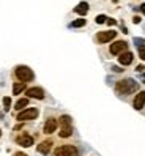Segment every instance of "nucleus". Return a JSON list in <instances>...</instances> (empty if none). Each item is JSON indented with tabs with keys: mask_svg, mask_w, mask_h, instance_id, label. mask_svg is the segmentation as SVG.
I'll return each mask as SVG.
<instances>
[{
	"mask_svg": "<svg viewBox=\"0 0 145 156\" xmlns=\"http://www.w3.org/2000/svg\"><path fill=\"white\" fill-rule=\"evenodd\" d=\"M139 88V84L136 82L134 79H122L115 84V91L118 95H129L133 91H136Z\"/></svg>",
	"mask_w": 145,
	"mask_h": 156,
	"instance_id": "nucleus-1",
	"label": "nucleus"
},
{
	"mask_svg": "<svg viewBox=\"0 0 145 156\" xmlns=\"http://www.w3.org/2000/svg\"><path fill=\"white\" fill-rule=\"evenodd\" d=\"M14 76L17 77V80L24 82V84H27V82H30V80L35 79L33 71L29 66H24V65H19V66L14 68Z\"/></svg>",
	"mask_w": 145,
	"mask_h": 156,
	"instance_id": "nucleus-2",
	"label": "nucleus"
},
{
	"mask_svg": "<svg viewBox=\"0 0 145 156\" xmlns=\"http://www.w3.org/2000/svg\"><path fill=\"white\" fill-rule=\"evenodd\" d=\"M38 115H40L38 109L36 107H29V109H24V111H21L19 114H17L16 120H19L21 123H24V122H29V120H35Z\"/></svg>",
	"mask_w": 145,
	"mask_h": 156,
	"instance_id": "nucleus-3",
	"label": "nucleus"
},
{
	"mask_svg": "<svg viewBox=\"0 0 145 156\" xmlns=\"http://www.w3.org/2000/svg\"><path fill=\"white\" fill-rule=\"evenodd\" d=\"M54 154L55 156H77L79 151L74 145H60L55 148Z\"/></svg>",
	"mask_w": 145,
	"mask_h": 156,
	"instance_id": "nucleus-4",
	"label": "nucleus"
},
{
	"mask_svg": "<svg viewBox=\"0 0 145 156\" xmlns=\"http://www.w3.org/2000/svg\"><path fill=\"white\" fill-rule=\"evenodd\" d=\"M128 51V43L126 41H115L114 44H111V48H109V52L112 54V55H120V54L126 52Z\"/></svg>",
	"mask_w": 145,
	"mask_h": 156,
	"instance_id": "nucleus-5",
	"label": "nucleus"
},
{
	"mask_svg": "<svg viewBox=\"0 0 145 156\" xmlns=\"http://www.w3.org/2000/svg\"><path fill=\"white\" fill-rule=\"evenodd\" d=\"M117 36V32L115 30H104V32H98L96 33V41L99 44H104V43H109L112 41Z\"/></svg>",
	"mask_w": 145,
	"mask_h": 156,
	"instance_id": "nucleus-6",
	"label": "nucleus"
},
{
	"mask_svg": "<svg viewBox=\"0 0 145 156\" xmlns=\"http://www.w3.org/2000/svg\"><path fill=\"white\" fill-rule=\"evenodd\" d=\"M16 144L24 147V148H29V147L33 145V137L30 134H27V133H22V134H19L16 137Z\"/></svg>",
	"mask_w": 145,
	"mask_h": 156,
	"instance_id": "nucleus-7",
	"label": "nucleus"
},
{
	"mask_svg": "<svg viewBox=\"0 0 145 156\" xmlns=\"http://www.w3.org/2000/svg\"><path fill=\"white\" fill-rule=\"evenodd\" d=\"M27 98H33V99H44V90L41 87H30L25 90Z\"/></svg>",
	"mask_w": 145,
	"mask_h": 156,
	"instance_id": "nucleus-8",
	"label": "nucleus"
},
{
	"mask_svg": "<svg viewBox=\"0 0 145 156\" xmlns=\"http://www.w3.org/2000/svg\"><path fill=\"white\" fill-rule=\"evenodd\" d=\"M57 126H58V120H57V118H54V117H51V118L46 120V123H44L43 131H44V134H52V133H55Z\"/></svg>",
	"mask_w": 145,
	"mask_h": 156,
	"instance_id": "nucleus-9",
	"label": "nucleus"
},
{
	"mask_svg": "<svg viewBox=\"0 0 145 156\" xmlns=\"http://www.w3.org/2000/svg\"><path fill=\"white\" fill-rule=\"evenodd\" d=\"M143 106H145V91H139L133 101V107L136 111H142Z\"/></svg>",
	"mask_w": 145,
	"mask_h": 156,
	"instance_id": "nucleus-10",
	"label": "nucleus"
},
{
	"mask_svg": "<svg viewBox=\"0 0 145 156\" xmlns=\"http://www.w3.org/2000/svg\"><path fill=\"white\" fill-rule=\"evenodd\" d=\"M52 145H54V142H52L51 139L43 140L38 147H36V151L41 153V154H49V151H51V148H52Z\"/></svg>",
	"mask_w": 145,
	"mask_h": 156,
	"instance_id": "nucleus-11",
	"label": "nucleus"
},
{
	"mask_svg": "<svg viewBox=\"0 0 145 156\" xmlns=\"http://www.w3.org/2000/svg\"><path fill=\"white\" fill-rule=\"evenodd\" d=\"M133 60H134V55H133V52H129V51H126V52H123V54L118 55V62H120V65H123V66L131 65Z\"/></svg>",
	"mask_w": 145,
	"mask_h": 156,
	"instance_id": "nucleus-12",
	"label": "nucleus"
},
{
	"mask_svg": "<svg viewBox=\"0 0 145 156\" xmlns=\"http://www.w3.org/2000/svg\"><path fill=\"white\" fill-rule=\"evenodd\" d=\"M58 136L62 139H66V137H71L72 136V125H62L60 126V133Z\"/></svg>",
	"mask_w": 145,
	"mask_h": 156,
	"instance_id": "nucleus-13",
	"label": "nucleus"
},
{
	"mask_svg": "<svg viewBox=\"0 0 145 156\" xmlns=\"http://www.w3.org/2000/svg\"><path fill=\"white\" fill-rule=\"evenodd\" d=\"M74 13L76 14H80V16H85L88 13V3L87 2H80L76 8H74Z\"/></svg>",
	"mask_w": 145,
	"mask_h": 156,
	"instance_id": "nucleus-14",
	"label": "nucleus"
},
{
	"mask_svg": "<svg viewBox=\"0 0 145 156\" xmlns=\"http://www.w3.org/2000/svg\"><path fill=\"white\" fill-rule=\"evenodd\" d=\"M29 106V98H21V99H17L16 101V104H14V109L16 111H24V109Z\"/></svg>",
	"mask_w": 145,
	"mask_h": 156,
	"instance_id": "nucleus-15",
	"label": "nucleus"
},
{
	"mask_svg": "<svg viewBox=\"0 0 145 156\" xmlns=\"http://www.w3.org/2000/svg\"><path fill=\"white\" fill-rule=\"evenodd\" d=\"M24 90H25L24 82H16V84L13 85V95H19V93H22Z\"/></svg>",
	"mask_w": 145,
	"mask_h": 156,
	"instance_id": "nucleus-16",
	"label": "nucleus"
},
{
	"mask_svg": "<svg viewBox=\"0 0 145 156\" xmlns=\"http://www.w3.org/2000/svg\"><path fill=\"white\" fill-rule=\"evenodd\" d=\"M58 123H60V126L62 125H71V117L69 115H62L58 118Z\"/></svg>",
	"mask_w": 145,
	"mask_h": 156,
	"instance_id": "nucleus-17",
	"label": "nucleus"
},
{
	"mask_svg": "<svg viewBox=\"0 0 145 156\" xmlns=\"http://www.w3.org/2000/svg\"><path fill=\"white\" fill-rule=\"evenodd\" d=\"M87 24L85 19H76L74 22H71V27H74V29H77V27H84Z\"/></svg>",
	"mask_w": 145,
	"mask_h": 156,
	"instance_id": "nucleus-18",
	"label": "nucleus"
},
{
	"mask_svg": "<svg viewBox=\"0 0 145 156\" xmlns=\"http://www.w3.org/2000/svg\"><path fill=\"white\" fill-rule=\"evenodd\" d=\"M3 106H5V111H10V107H11V98L10 96L3 98Z\"/></svg>",
	"mask_w": 145,
	"mask_h": 156,
	"instance_id": "nucleus-19",
	"label": "nucleus"
},
{
	"mask_svg": "<svg viewBox=\"0 0 145 156\" xmlns=\"http://www.w3.org/2000/svg\"><path fill=\"white\" fill-rule=\"evenodd\" d=\"M95 21H96V24H104V22L107 21V17H106L104 14H98Z\"/></svg>",
	"mask_w": 145,
	"mask_h": 156,
	"instance_id": "nucleus-20",
	"label": "nucleus"
},
{
	"mask_svg": "<svg viewBox=\"0 0 145 156\" xmlns=\"http://www.w3.org/2000/svg\"><path fill=\"white\" fill-rule=\"evenodd\" d=\"M137 51H139V57H140V60H145V44L140 46V48H137Z\"/></svg>",
	"mask_w": 145,
	"mask_h": 156,
	"instance_id": "nucleus-21",
	"label": "nucleus"
},
{
	"mask_svg": "<svg viewBox=\"0 0 145 156\" xmlns=\"http://www.w3.org/2000/svg\"><path fill=\"white\" fill-rule=\"evenodd\" d=\"M134 44L137 46V48H140V46L145 44V40L143 38H134Z\"/></svg>",
	"mask_w": 145,
	"mask_h": 156,
	"instance_id": "nucleus-22",
	"label": "nucleus"
},
{
	"mask_svg": "<svg viewBox=\"0 0 145 156\" xmlns=\"http://www.w3.org/2000/svg\"><path fill=\"white\" fill-rule=\"evenodd\" d=\"M106 22H107L109 25H115V24H117V21L112 19V17H107V21H106Z\"/></svg>",
	"mask_w": 145,
	"mask_h": 156,
	"instance_id": "nucleus-23",
	"label": "nucleus"
},
{
	"mask_svg": "<svg viewBox=\"0 0 145 156\" xmlns=\"http://www.w3.org/2000/svg\"><path fill=\"white\" fill-rule=\"evenodd\" d=\"M133 22H134V24H139V22H140V17H139V16H134V17H133Z\"/></svg>",
	"mask_w": 145,
	"mask_h": 156,
	"instance_id": "nucleus-24",
	"label": "nucleus"
},
{
	"mask_svg": "<svg viewBox=\"0 0 145 156\" xmlns=\"http://www.w3.org/2000/svg\"><path fill=\"white\" fill-rule=\"evenodd\" d=\"M112 69H114V71H115V73H122V71H123V69H122V68H120V66H114V68H112Z\"/></svg>",
	"mask_w": 145,
	"mask_h": 156,
	"instance_id": "nucleus-25",
	"label": "nucleus"
},
{
	"mask_svg": "<svg viewBox=\"0 0 145 156\" xmlns=\"http://www.w3.org/2000/svg\"><path fill=\"white\" fill-rule=\"evenodd\" d=\"M13 156H27V154H25V153H22V151H16Z\"/></svg>",
	"mask_w": 145,
	"mask_h": 156,
	"instance_id": "nucleus-26",
	"label": "nucleus"
},
{
	"mask_svg": "<svg viewBox=\"0 0 145 156\" xmlns=\"http://www.w3.org/2000/svg\"><path fill=\"white\" fill-rule=\"evenodd\" d=\"M143 69H145V66H142V65H139L137 68H136V71H139V73H142Z\"/></svg>",
	"mask_w": 145,
	"mask_h": 156,
	"instance_id": "nucleus-27",
	"label": "nucleus"
},
{
	"mask_svg": "<svg viewBox=\"0 0 145 156\" xmlns=\"http://www.w3.org/2000/svg\"><path fill=\"white\" fill-rule=\"evenodd\" d=\"M140 11H142V13H143V16H145V3H142V5H140Z\"/></svg>",
	"mask_w": 145,
	"mask_h": 156,
	"instance_id": "nucleus-28",
	"label": "nucleus"
},
{
	"mask_svg": "<svg viewBox=\"0 0 145 156\" xmlns=\"http://www.w3.org/2000/svg\"><path fill=\"white\" fill-rule=\"evenodd\" d=\"M2 118H3V114H0V120H2Z\"/></svg>",
	"mask_w": 145,
	"mask_h": 156,
	"instance_id": "nucleus-29",
	"label": "nucleus"
},
{
	"mask_svg": "<svg viewBox=\"0 0 145 156\" xmlns=\"http://www.w3.org/2000/svg\"><path fill=\"white\" fill-rule=\"evenodd\" d=\"M112 2H118V0H112Z\"/></svg>",
	"mask_w": 145,
	"mask_h": 156,
	"instance_id": "nucleus-30",
	"label": "nucleus"
},
{
	"mask_svg": "<svg viewBox=\"0 0 145 156\" xmlns=\"http://www.w3.org/2000/svg\"><path fill=\"white\" fill-rule=\"evenodd\" d=\"M0 137H2V131H0Z\"/></svg>",
	"mask_w": 145,
	"mask_h": 156,
	"instance_id": "nucleus-31",
	"label": "nucleus"
},
{
	"mask_svg": "<svg viewBox=\"0 0 145 156\" xmlns=\"http://www.w3.org/2000/svg\"><path fill=\"white\" fill-rule=\"evenodd\" d=\"M143 77H145V73H143Z\"/></svg>",
	"mask_w": 145,
	"mask_h": 156,
	"instance_id": "nucleus-32",
	"label": "nucleus"
},
{
	"mask_svg": "<svg viewBox=\"0 0 145 156\" xmlns=\"http://www.w3.org/2000/svg\"><path fill=\"white\" fill-rule=\"evenodd\" d=\"M143 84H145V79H143Z\"/></svg>",
	"mask_w": 145,
	"mask_h": 156,
	"instance_id": "nucleus-33",
	"label": "nucleus"
}]
</instances>
